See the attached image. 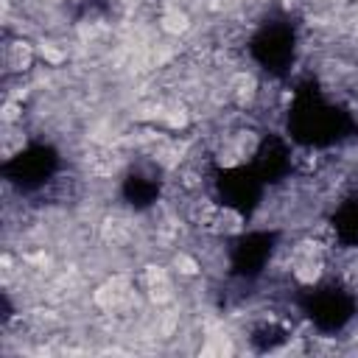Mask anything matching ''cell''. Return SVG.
I'll use <instances>...</instances> for the list:
<instances>
[{"label":"cell","instance_id":"6da1fadb","mask_svg":"<svg viewBox=\"0 0 358 358\" xmlns=\"http://www.w3.org/2000/svg\"><path fill=\"white\" fill-rule=\"evenodd\" d=\"M36 53H34V45L25 42L22 36L17 39H6L3 45V53H0V62H3V73L6 76H22L25 70H31Z\"/></svg>","mask_w":358,"mask_h":358},{"label":"cell","instance_id":"7a4b0ae2","mask_svg":"<svg viewBox=\"0 0 358 358\" xmlns=\"http://www.w3.org/2000/svg\"><path fill=\"white\" fill-rule=\"evenodd\" d=\"M185 25H187L185 14H171V17H165V28H168V31H185Z\"/></svg>","mask_w":358,"mask_h":358}]
</instances>
